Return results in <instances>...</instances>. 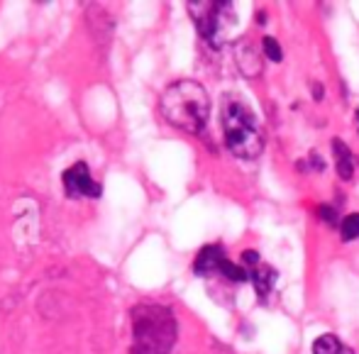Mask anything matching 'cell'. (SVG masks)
Wrapping results in <instances>:
<instances>
[{"label": "cell", "instance_id": "1", "mask_svg": "<svg viewBox=\"0 0 359 354\" xmlns=\"http://www.w3.org/2000/svg\"><path fill=\"white\" fill-rule=\"evenodd\" d=\"M159 110L161 118L176 130L198 135L205 130L210 118L208 90L198 81H176L161 93Z\"/></svg>", "mask_w": 359, "mask_h": 354}, {"label": "cell", "instance_id": "2", "mask_svg": "<svg viewBox=\"0 0 359 354\" xmlns=\"http://www.w3.org/2000/svg\"><path fill=\"white\" fill-rule=\"evenodd\" d=\"M133 318V354H169L176 345L174 313L159 303H140L130 313Z\"/></svg>", "mask_w": 359, "mask_h": 354}, {"label": "cell", "instance_id": "3", "mask_svg": "<svg viewBox=\"0 0 359 354\" xmlns=\"http://www.w3.org/2000/svg\"><path fill=\"white\" fill-rule=\"evenodd\" d=\"M222 137L225 144L237 159H257L264 151V135H262L259 120L240 98H225L220 113Z\"/></svg>", "mask_w": 359, "mask_h": 354}, {"label": "cell", "instance_id": "4", "mask_svg": "<svg viewBox=\"0 0 359 354\" xmlns=\"http://www.w3.org/2000/svg\"><path fill=\"white\" fill-rule=\"evenodd\" d=\"M189 15L194 18L201 37L210 44H222L237 20L232 3H189Z\"/></svg>", "mask_w": 359, "mask_h": 354}, {"label": "cell", "instance_id": "5", "mask_svg": "<svg viewBox=\"0 0 359 354\" xmlns=\"http://www.w3.org/2000/svg\"><path fill=\"white\" fill-rule=\"evenodd\" d=\"M62 186L67 198L81 200V198H98L103 193V186L93 179L88 164L86 161H76L62 174Z\"/></svg>", "mask_w": 359, "mask_h": 354}, {"label": "cell", "instance_id": "6", "mask_svg": "<svg viewBox=\"0 0 359 354\" xmlns=\"http://www.w3.org/2000/svg\"><path fill=\"white\" fill-rule=\"evenodd\" d=\"M225 250L220 245H205L203 250L196 254V261H194V271L198 276H213V274H220V264L225 261Z\"/></svg>", "mask_w": 359, "mask_h": 354}, {"label": "cell", "instance_id": "7", "mask_svg": "<svg viewBox=\"0 0 359 354\" xmlns=\"http://www.w3.org/2000/svg\"><path fill=\"white\" fill-rule=\"evenodd\" d=\"M235 59H237V69H240L247 79H255V76H259L262 69H264L259 52H257V47H252L250 42L237 44V47H235Z\"/></svg>", "mask_w": 359, "mask_h": 354}, {"label": "cell", "instance_id": "8", "mask_svg": "<svg viewBox=\"0 0 359 354\" xmlns=\"http://www.w3.org/2000/svg\"><path fill=\"white\" fill-rule=\"evenodd\" d=\"M332 154H335V169L340 174V179L350 181L355 176V154L342 139H332Z\"/></svg>", "mask_w": 359, "mask_h": 354}, {"label": "cell", "instance_id": "9", "mask_svg": "<svg viewBox=\"0 0 359 354\" xmlns=\"http://www.w3.org/2000/svg\"><path fill=\"white\" fill-rule=\"evenodd\" d=\"M252 281H255V291H257V296L264 301L266 296L271 293V288H274V283H276V279H279V274H276V269H271L269 264H264L262 261L257 269H252Z\"/></svg>", "mask_w": 359, "mask_h": 354}, {"label": "cell", "instance_id": "10", "mask_svg": "<svg viewBox=\"0 0 359 354\" xmlns=\"http://www.w3.org/2000/svg\"><path fill=\"white\" fill-rule=\"evenodd\" d=\"M313 354H355L337 335H320L313 342Z\"/></svg>", "mask_w": 359, "mask_h": 354}, {"label": "cell", "instance_id": "11", "mask_svg": "<svg viewBox=\"0 0 359 354\" xmlns=\"http://www.w3.org/2000/svg\"><path fill=\"white\" fill-rule=\"evenodd\" d=\"M220 276H225V279L232 281V283H245L247 279H250V274H247L245 266L235 264V261H230V259H225L220 264Z\"/></svg>", "mask_w": 359, "mask_h": 354}, {"label": "cell", "instance_id": "12", "mask_svg": "<svg viewBox=\"0 0 359 354\" xmlns=\"http://www.w3.org/2000/svg\"><path fill=\"white\" fill-rule=\"evenodd\" d=\"M340 237L345 242H352L359 237V212H352V215H347L345 220L340 222Z\"/></svg>", "mask_w": 359, "mask_h": 354}, {"label": "cell", "instance_id": "13", "mask_svg": "<svg viewBox=\"0 0 359 354\" xmlns=\"http://www.w3.org/2000/svg\"><path fill=\"white\" fill-rule=\"evenodd\" d=\"M262 52L266 54V59H269V62L279 64L281 59H284V49H281V44L276 42L274 37H264V39H262Z\"/></svg>", "mask_w": 359, "mask_h": 354}, {"label": "cell", "instance_id": "14", "mask_svg": "<svg viewBox=\"0 0 359 354\" xmlns=\"http://www.w3.org/2000/svg\"><path fill=\"white\" fill-rule=\"evenodd\" d=\"M242 261H245L247 266H252V269H257V266L262 264V257H259V252H255V250H247L245 254H242Z\"/></svg>", "mask_w": 359, "mask_h": 354}, {"label": "cell", "instance_id": "15", "mask_svg": "<svg viewBox=\"0 0 359 354\" xmlns=\"http://www.w3.org/2000/svg\"><path fill=\"white\" fill-rule=\"evenodd\" d=\"M318 215H320L325 222H332V225L337 222V210L330 208V205H320V208H318Z\"/></svg>", "mask_w": 359, "mask_h": 354}, {"label": "cell", "instance_id": "16", "mask_svg": "<svg viewBox=\"0 0 359 354\" xmlns=\"http://www.w3.org/2000/svg\"><path fill=\"white\" fill-rule=\"evenodd\" d=\"M311 161H313V169H318V171L325 169V164H323V156H320V154H316V151L311 154Z\"/></svg>", "mask_w": 359, "mask_h": 354}, {"label": "cell", "instance_id": "17", "mask_svg": "<svg viewBox=\"0 0 359 354\" xmlns=\"http://www.w3.org/2000/svg\"><path fill=\"white\" fill-rule=\"evenodd\" d=\"M313 98H323V86L313 83Z\"/></svg>", "mask_w": 359, "mask_h": 354}, {"label": "cell", "instance_id": "18", "mask_svg": "<svg viewBox=\"0 0 359 354\" xmlns=\"http://www.w3.org/2000/svg\"><path fill=\"white\" fill-rule=\"evenodd\" d=\"M355 118H357V125H359V110H357V115H355Z\"/></svg>", "mask_w": 359, "mask_h": 354}]
</instances>
